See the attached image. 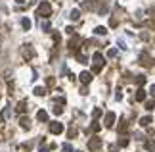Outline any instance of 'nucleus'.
Masks as SVG:
<instances>
[{"label":"nucleus","instance_id":"obj_12","mask_svg":"<svg viewBox=\"0 0 155 152\" xmlns=\"http://www.w3.org/2000/svg\"><path fill=\"white\" fill-rule=\"evenodd\" d=\"M46 118H48V114H46V112H38V120H40V121H44Z\"/></svg>","mask_w":155,"mask_h":152},{"label":"nucleus","instance_id":"obj_7","mask_svg":"<svg viewBox=\"0 0 155 152\" xmlns=\"http://www.w3.org/2000/svg\"><path fill=\"white\" fill-rule=\"evenodd\" d=\"M136 100H146V91L144 89H138V92H136Z\"/></svg>","mask_w":155,"mask_h":152},{"label":"nucleus","instance_id":"obj_9","mask_svg":"<svg viewBox=\"0 0 155 152\" xmlns=\"http://www.w3.org/2000/svg\"><path fill=\"white\" fill-rule=\"evenodd\" d=\"M149 123H151V118H149V115H146V118H142V120H140V125H142V127H147Z\"/></svg>","mask_w":155,"mask_h":152},{"label":"nucleus","instance_id":"obj_5","mask_svg":"<svg viewBox=\"0 0 155 152\" xmlns=\"http://www.w3.org/2000/svg\"><path fill=\"white\" fill-rule=\"evenodd\" d=\"M50 131H52V133H61V131H63V125L56 121V123H52V125H50Z\"/></svg>","mask_w":155,"mask_h":152},{"label":"nucleus","instance_id":"obj_11","mask_svg":"<svg viewBox=\"0 0 155 152\" xmlns=\"http://www.w3.org/2000/svg\"><path fill=\"white\" fill-rule=\"evenodd\" d=\"M136 83L138 85H144V83H146V77H144V75H138V77H136Z\"/></svg>","mask_w":155,"mask_h":152},{"label":"nucleus","instance_id":"obj_8","mask_svg":"<svg viewBox=\"0 0 155 152\" xmlns=\"http://www.w3.org/2000/svg\"><path fill=\"white\" fill-rule=\"evenodd\" d=\"M146 150H149V152H155V141H146Z\"/></svg>","mask_w":155,"mask_h":152},{"label":"nucleus","instance_id":"obj_4","mask_svg":"<svg viewBox=\"0 0 155 152\" xmlns=\"http://www.w3.org/2000/svg\"><path fill=\"white\" fill-rule=\"evenodd\" d=\"M113 121H115V114H113V112H109V114L105 115V127H111Z\"/></svg>","mask_w":155,"mask_h":152},{"label":"nucleus","instance_id":"obj_2","mask_svg":"<svg viewBox=\"0 0 155 152\" xmlns=\"http://www.w3.org/2000/svg\"><path fill=\"white\" fill-rule=\"evenodd\" d=\"M101 65H104V58H101L100 52H96V54H94V71H96V73L101 69Z\"/></svg>","mask_w":155,"mask_h":152},{"label":"nucleus","instance_id":"obj_16","mask_svg":"<svg viewBox=\"0 0 155 152\" xmlns=\"http://www.w3.org/2000/svg\"><path fill=\"white\" fill-rule=\"evenodd\" d=\"M71 150H73V148H71V144H65V146H63V152H71Z\"/></svg>","mask_w":155,"mask_h":152},{"label":"nucleus","instance_id":"obj_17","mask_svg":"<svg viewBox=\"0 0 155 152\" xmlns=\"http://www.w3.org/2000/svg\"><path fill=\"white\" fill-rule=\"evenodd\" d=\"M128 144V139H121V146H127Z\"/></svg>","mask_w":155,"mask_h":152},{"label":"nucleus","instance_id":"obj_15","mask_svg":"<svg viewBox=\"0 0 155 152\" xmlns=\"http://www.w3.org/2000/svg\"><path fill=\"white\" fill-rule=\"evenodd\" d=\"M23 27L29 29V27H31V21H29V19H23Z\"/></svg>","mask_w":155,"mask_h":152},{"label":"nucleus","instance_id":"obj_14","mask_svg":"<svg viewBox=\"0 0 155 152\" xmlns=\"http://www.w3.org/2000/svg\"><path fill=\"white\" fill-rule=\"evenodd\" d=\"M96 33L98 35H105L107 31H105V27H96Z\"/></svg>","mask_w":155,"mask_h":152},{"label":"nucleus","instance_id":"obj_13","mask_svg":"<svg viewBox=\"0 0 155 152\" xmlns=\"http://www.w3.org/2000/svg\"><path fill=\"white\" fill-rule=\"evenodd\" d=\"M69 18H71V19H79V10H73V12H71V15H69Z\"/></svg>","mask_w":155,"mask_h":152},{"label":"nucleus","instance_id":"obj_1","mask_svg":"<svg viewBox=\"0 0 155 152\" xmlns=\"http://www.w3.org/2000/svg\"><path fill=\"white\" fill-rule=\"evenodd\" d=\"M50 12H52V8H50V4H48V2H42V4L38 6V14H40L42 18H48V15H50Z\"/></svg>","mask_w":155,"mask_h":152},{"label":"nucleus","instance_id":"obj_18","mask_svg":"<svg viewBox=\"0 0 155 152\" xmlns=\"http://www.w3.org/2000/svg\"><path fill=\"white\" fill-rule=\"evenodd\" d=\"M149 92L153 94V98H155V85H151V87H149Z\"/></svg>","mask_w":155,"mask_h":152},{"label":"nucleus","instance_id":"obj_10","mask_svg":"<svg viewBox=\"0 0 155 152\" xmlns=\"http://www.w3.org/2000/svg\"><path fill=\"white\" fill-rule=\"evenodd\" d=\"M153 108H155V102L153 100H147L146 102V110H153Z\"/></svg>","mask_w":155,"mask_h":152},{"label":"nucleus","instance_id":"obj_3","mask_svg":"<svg viewBox=\"0 0 155 152\" xmlns=\"http://www.w3.org/2000/svg\"><path fill=\"white\" fill-rule=\"evenodd\" d=\"M100 146H101V141H100V139H92L90 143H88V148H90V150H98Z\"/></svg>","mask_w":155,"mask_h":152},{"label":"nucleus","instance_id":"obj_6","mask_svg":"<svg viewBox=\"0 0 155 152\" xmlns=\"http://www.w3.org/2000/svg\"><path fill=\"white\" fill-rule=\"evenodd\" d=\"M81 81H82V83H90V81H92V75L88 73V71H84V73H81Z\"/></svg>","mask_w":155,"mask_h":152}]
</instances>
